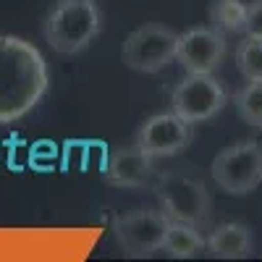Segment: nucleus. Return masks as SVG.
<instances>
[{
  "label": "nucleus",
  "instance_id": "f257e3e1",
  "mask_svg": "<svg viewBox=\"0 0 262 262\" xmlns=\"http://www.w3.org/2000/svg\"><path fill=\"white\" fill-rule=\"evenodd\" d=\"M48 84V63L32 42L0 34V126L32 113Z\"/></svg>",
  "mask_w": 262,
  "mask_h": 262
},
{
  "label": "nucleus",
  "instance_id": "f03ea898",
  "mask_svg": "<svg viewBox=\"0 0 262 262\" xmlns=\"http://www.w3.org/2000/svg\"><path fill=\"white\" fill-rule=\"evenodd\" d=\"M155 194L160 210L170 217V221L191 223L202 228L210 217L212 200L207 184L200 173H194L191 165L184 168H168L155 179Z\"/></svg>",
  "mask_w": 262,
  "mask_h": 262
},
{
  "label": "nucleus",
  "instance_id": "7ed1b4c3",
  "mask_svg": "<svg viewBox=\"0 0 262 262\" xmlns=\"http://www.w3.org/2000/svg\"><path fill=\"white\" fill-rule=\"evenodd\" d=\"M102 27V16L95 0H58L48 13L42 34L60 55H76L95 42Z\"/></svg>",
  "mask_w": 262,
  "mask_h": 262
},
{
  "label": "nucleus",
  "instance_id": "20e7f679",
  "mask_svg": "<svg viewBox=\"0 0 262 262\" xmlns=\"http://www.w3.org/2000/svg\"><path fill=\"white\" fill-rule=\"evenodd\" d=\"M210 176L231 196L252 194L262 184V142L242 139L221 149L212 158Z\"/></svg>",
  "mask_w": 262,
  "mask_h": 262
},
{
  "label": "nucleus",
  "instance_id": "39448f33",
  "mask_svg": "<svg viewBox=\"0 0 262 262\" xmlns=\"http://www.w3.org/2000/svg\"><path fill=\"white\" fill-rule=\"evenodd\" d=\"M168 228H170V217L163 210H152V207L128 210L113 221L116 244L128 257H149L158 249H163Z\"/></svg>",
  "mask_w": 262,
  "mask_h": 262
},
{
  "label": "nucleus",
  "instance_id": "423d86ee",
  "mask_svg": "<svg viewBox=\"0 0 262 262\" xmlns=\"http://www.w3.org/2000/svg\"><path fill=\"white\" fill-rule=\"evenodd\" d=\"M179 34L165 24H144L134 29L121 48V58L128 69L142 74H158L168 63L176 60Z\"/></svg>",
  "mask_w": 262,
  "mask_h": 262
},
{
  "label": "nucleus",
  "instance_id": "0eeeda50",
  "mask_svg": "<svg viewBox=\"0 0 262 262\" xmlns=\"http://www.w3.org/2000/svg\"><path fill=\"white\" fill-rule=\"evenodd\" d=\"M228 95L223 81L212 74H189L176 84L170 95V111L189 123H202L215 118L226 107Z\"/></svg>",
  "mask_w": 262,
  "mask_h": 262
},
{
  "label": "nucleus",
  "instance_id": "6e6552de",
  "mask_svg": "<svg viewBox=\"0 0 262 262\" xmlns=\"http://www.w3.org/2000/svg\"><path fill=\"white\" fill-rule=\"evenodd\" d=\"M194 123L184 121L176 113H158L149 116L139 131H137V144L147 152L149 158H173L191 144L194 139Z\"/></svg>",
  "mask_w": 262,
  "mask_h": 262
},
{
  "label": "nucleus",
  "instance_id": "1a4fd4ad",
  "mask_svg": "<svg viewBox=\"0 0 262 262\" xmlns=\"http://www.w3.org/2000/svg\"><path fill=\"white\" fill-rule=\"evenodd\" d=\"M226 58V34L215 27H194L179 34L176 60L189 74H215Z\"/></svg>",
  "mask_w": 262,
  "mask_h": 262
},
{
  "label": "nucleus",
  "instance_id": "9d476101",
  "mask_svg": "<svg viewBox=\"0 0 262 262\" xmlns=\"http://www.w3.org/2000/svg\"><path fill=\"white\" fill-rule=\"evenodd\" d=\"M152 160L155 158H149L137 142L116 147L105 163V181L121 189H144L155 179Z\"/></svg>",
  "mask_w": 262,
  "mask_h": 262
},
{
  "label": "nucleus",
  "instance_id": "9b49d317",
  "mask_svg": "<svg viewBox=\"0 0 262 262\" xmlns=\"http://www.w3.org/2000/svg\"><path fill=\"white\" fill-rule=\"evenodd\" d=\"M252 249H254L252 228L238 221L215 226L210 236L205 238V252L217 259H242V257H249Z\"/></svg>",
  "mask_w": 262,
  "mask_h": 262
},
{
  "label": "nucleus",
  "instance_id": "f8f14e48",
  "mask_svg": "<svg viewBox=\"0 0 262 262\" xmlns=\"http://www.w3.org/2000/svg\"><path fill=\"white\" fill-rule=\"evenodd\" d=\"M163 252H168L170 257H179V259L196 257L200 252H205V236L191 223L170 221V228H168L165 242H163Z\"/></svg>",
  "mask_w": 262,
  "mask_h": 262
},
{
  "label": "nucleus",
  "instance_id": "ddd939ff",
  "mask_svg": "<svg viewBox=\"0 0 262 262\" xmlns=\"http://www.w3.org/2000/svg\"><path fill=\"white\" fill-rule=\"evenodd\" d=\"M244 16H247L244 0H212V6H210L212 27L223 34L242 32L244 29Z\"/></svg>",
  "mask_w": 262,
  "mask_h": 262
},
{
  "label": "nucleus",
  "instance_id": "4468645a",
  "mask_svg": "<svg viewBox=\"0 0 262 262\" xmlns=\"http://www.w3.org/2000/svg\"><path fill=\"white\" fill-rule=\"evenodd\" d=\"M233 105L244 123L262 128V81H247L233 95Z\"/></svg>",
  "mask_w": 262,
  "mask_h": 262
},
{
  "label": "nucleus",
  "instance_id": "2eb2a0df",
  "mask_svg": "<svg viewBox=\"0 0 262 262\" xmlns=\"http://www.w3.org/2000/svg\"><path fill=\"white\" fill-rule=\"evenodd\" d=\"M236 69L247 81H262V39L244 37L236 48Z\"/></svg>",
  "mask_w": 262,
  "mask_h": 262
},
{
  "label": "nucleus",
  "instance_id": "dca6fc26",
  "mask_svg": "<svg viewBox=\"0 0 262 262\" xmlns=\"http://www.w3.org/2000/svg\"><path fill=\"white\" fill-rule=\"evenodd\" d=\"M242 34L262 39V0H252V3H247V16H244Z\"/></svg>",
  "mask_w": 262,
  "mask_h": 262
}]
</instances>
